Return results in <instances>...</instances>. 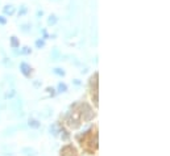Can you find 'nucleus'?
<instances>
[{"label": "nucleus", "instance_id": "6e6552de", "mask_svg": "<svg viewBox=\"0 0 170 156\" xmlns=\"http://www.w3.org/2000/svg\"><path fill=\"white\" fill-rule=\"evenodd\" d=\"M30 28H32V25H30V24H24V25H21V30L25 31V33L30 30Z\"/></svg>", "mask_w": 170, "mask_h": 156}, {"label": "nucleus", "instance_id": "2eb2a0df", "mask_svg": "<svg viewBox=\"0 0 170 156\" xmlns=\"http://www.w3.org/2000/svg\"><path fill=\"white\" fill-rule=\"evenodd\" d=\"M53 1H59V0H53Z\"/></svg>", "mask_w": 170, "mask_h": 156}, {"label": "nucleus", "instance_id": "f03ea898", "mask_svg": "<svg viewBox=\"0 0 170 156\" xmlns=\"http://www.w3.org/2000/svg\"><path fill=\"white\" fill-rule=\"evenodd\" d=\"M3 12L6 16H12V14H15L16 9H15L13 5H6V7H3Z\"/></svg>", "mask_w": 170, "mask_h": 156}, {"label": "nucleus", "instance_id": "20e7f679", "mask_svg": "<svg viewBox=\"0 0 170 156\" xmlns=\"http://www.w3.org/2000/svg\"><path fill=\"white\" fill-rule=\"evenodd\" d=\"M57 21H58V17L55 16V14H50L49 16V18H48V25H55L57 24Z\"/></svg>", "mask_w": 170, "mask_h": 156}, {"label": "nucleus", "instance_id": "9d476101", "mask_svg": "<svg viewBox=\"0 0 170 156\" xmlns=\"http://www.w3.org/2000/svg\"><path fill=\"white\" fill-rule=\"evenodd\" d=\"M54 74L59 75V76H64V75H65V71H62L61 68H55V70H54Z\"/></svg>", "mask_w": 170, "mask_h": 156}, {"label": "nucleus", "instance_id": "f257e3e1", "mask_svg": "<svg viewBox=\"0 0 170 156\" xmlns=\"http://www.w3.org/2000/svg\"><path fill=\"white\" fill-rule=\"evenodd\" d=\"M20 70H21V72H23L26 77H29V76H30V74H32V67H30L28 63H25V62H23L20 64Z\"/></svg>", "mask_w": 170, "mask_h": 156}, {"label": "nucleus", "instance_id": "1a4fd4ad", "mask_svg": "<svg viewBox=\"0 0 170 156\" xmlns=\"http://www.w3.org/2000/svg\"><path fill=\"white\" fill-rule=\"evenodd\" d=\"M21 54H30L32 53V49H29L28 46H25V47H23V50L20 51Z\"/></svg>", "mask_w": 170, "mask_h": 156}, {"label": "nucleus", "instance_id": "f8f14e48", "mask_svg": "<svg viewBox=\"0 0 170 156\" xmlns=\"http://www.w3.org/2000/svg\"><path fill=\"white\" fill-rule=\"evenodd\" d=\"M7 24V18L4 16H0V25H6Z\"/></svg>", "mask_w": 170, "mask_h": 156}, {"label": "nucleus", "instance_id": "9b49d317", "mask_svg": "<svg viewBox=\"0 0 170 156\" xmlns=\"http://www.w3.org/2000/svg\"><path fill=\"white\" fill-rule=\"evenodd\" d=\"M58 89H59V92H65L67 89V87L65 84H62V83H61V84L58 85Z\"/></svg>", "mask_w": 170, "mask_h": 156}, {"label": "nucleus", "instance_id": "ddd939ff", "mask_svg": "<svg viewBox=\"0 0 170 156\" xmlns=\"http://www.w3.org/2000/svg\"><path fill=\"white\" fill-rule=\"evenodd\" d=\"M29 125H32L33 127H38V126H40V123H37V121H30V122H29Z\"/></svg>", "mask_w": 170, "mask_h": 156}, {"label": "nucleus", "instance_id": "7ed1b4c3", "mask_svg": "<svg viewBox=\"0 0 170 156\" xmlns=\"http://www.w3.org/2000/svg\"><path fill=\"white\" fill-rule=\"evenodd\" d=\"M11 46H12V49L20 47V41L17 40V37H15V36H12L11 37Z\"/></svg>", "mask_w": 170, "mask_h": 156}, {"label": "nucleus", "instance_id": "39448f33", "mask_svg": "<svg viewBox=\"0 0 170 156\" xmlns=\"http://www.w3.org/2000/svg\"><path fill=\"white\" fill-rule=\"evenodd\" d=\"M67 151H70L69 153H73V156H75V150L71 147V146H67V150H66V147L62 150V153H61V156H66V153H67ZM70 156V155H69Z\"/></svg>", "mask_w": 170, "mask_h": 156}, {"label": "nucleus", "instance_id": "4468645a", "mask_svg": "<svg viewBox=\"0 0 170 156\" xmlns=\"http://www.w3.org/2000/svg\"><path fill=\"white\" fill-rule=\"evenodd\" d=\"M42 16H44V11H40V9H38L37 11V18H41Z\"/></svg>", "mask_w": 170, "mask_h": 156}, {"label": "nucleus", "instance_id": "423d86ee", "mask_svg": "<svg viewBox=\"0 0 170 156\" xmlns=\"http://www.w3.org/2000/svg\"><path fill=\"white\" fill-rule=\"evenodd\" d=\"M26 12H28L26 5H21L20 9H19V16H24V14H26Z\"/></svg>", "mask_w": 170, "mask_h": 156}, {"label": "nucleus", "instance_id": "0eeeda50", "mask_svg": "<svg viewBox=\"0 0 170 156\" xmlns=\"http://www.w3.org/2000/svg\"><path fill=\"white\" fill-rule=\"evenodd\" d=\"M44 46H45V41L44 40H37L36 41V47L37 49H42Z\"/></svg>", "mask_w": 170, "mask_h": 156}]
</instances>
